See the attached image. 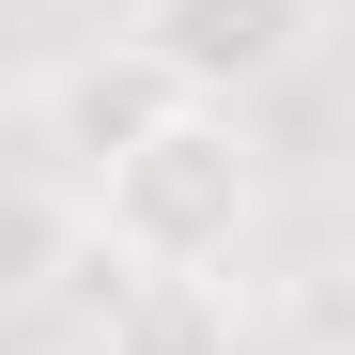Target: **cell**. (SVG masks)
<instances>
[{"label": "cell", "mask_w": 355, "mask_h": 355, "mask_svg": "<svg viewBox=\"0 0 355 355\" xmlns=\"http://www.w3.org/2000/svg\"><path fill=\"white\" fill-rule=\"evenodd\" d=\"M93 355H232V293L216 278H108Z\"/></svg>", "instance_id": "277c9868"}, {"label": "cell", "mask_w": 355, "mask_h": 355, "mask_svg": "<svg viewBox=\"0 0 355 355\" xmlns=\"http://www.w3.org/2000/svg\"><path fill=\"white\" fill-rule=\"evenodd\" d=\"M124 46L186 108H248L324 46V0H124Z\"/></svg>", "instance_id": "7a4b0ae2"}, {"label": "cell", "mask_w": 355, "mask_h": 355, "mask_svg": "<svg viewBox=\"0 0 355 355\" xmlns=\"http://www.w3.org/2000/svg\"><path fill=\"white\" fill-rule=\"evenodd\" d=\"M155 108H186V93H170L139 46H124V31H108V46H78V62L31 93V124H46V170H78V186H93V170L124 155L139 124H155Z\"/></svg>", "instance_id": "3957f363"}, {"label": "cell", "mask_w": 355, "mask_h": 355, "mask_svg": "<svg viewBox=\"0 0 355 355\" xmlns=\"http://www.w3.org/2000/svg\"><path fill=\"white\" fill-rule=\"evenodd\" d=\"M78 232H93L108 278H216L232 293V263H248V232H263V139H248V108H155L78 186Z\"/></svg>", "instance_id": "6da1fadb"}]
</instances>
